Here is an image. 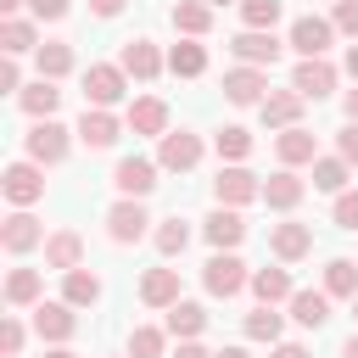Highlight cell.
Listing matches in <instances>:
<instances>
[{
  "instance_id": "6da1fadb",
  "label": "cell",
  "mask_w": 358,
  "mask_h": 358,
  "mask_svg": "<svg viewBox=\"0 0 358 358\" xmlns=\"http://www.w3.org/2000/svg\"><path fill=\"white\" fill-rule=\"evenodd\" d=\"M73 134H78V129H62L56 117H34V129H28L22 140H28V157H34L39 168H56V162H67Z\"/></svg>"
},
{
  "instance_id": "7a4b0ae2",
  "label": "cell",
  "mask_w": 358,
  "mask_h": 358,
  "mask_svg": "<svg viewBox=\"0 0 358 358\" xmlns=\"http://www.w3.org/2000/svg\"><path fill=\"white\" fill-rule=\"evenodd\" d=\"M106 235H112V246H134V241H145V235H151V213H145V201H140V196H117V201L106 207Z\"/></svg>"
},
{
  "instance_id": "3957f363",
  "label": "cell",
  "mask_w": 358,
  "mask_h": 358,
  "mask_svg": "<svg viewBox=\"0 0 358 358\" xmlns=\"http://www.w3.org/2000/svg\"><path fill=\"white\" fill-rule=\"evenodd\" d=\"M201 285H207V296H241L246 285H252V268L235 257V252H213L207 263H201Z\"/></svg>"
},
{
  "instance_id": "277c9868",
  "label": "cell",
  "mask_w": 358,
  "mask_h": 358,
  "mask_svg": "<svg viewBox=\"0 0 358 358\" xmlns=\"http://www.w3.org/2000/svg\"><path fill=\"white\" fill-rule=\"evenodd\" d=\"M213 201L218 207H246V201H263V179L241 162H224L218 179H213Z\"/></svg>"
},
{
  "instance_id": "5b68a950",
  "label": "cell",
  "mask_w": 358,
  "mask_h": 358,
  "mask_svg": "<svg viewBox=\"0 0 358 358\" xmlns=\"http://www.w3.org/2000/svg\"><path fill=\"white\" fill-rule=\"evenodd\" d=\"M34 336L45 341V347H67L73 336H78V308L62 296V302H39L34 308Z\"/></svg>"
},
{
  "instance_id": "8992f818",
  "label": "cell",
  "mask_w": 358,
  "mask_h": 358,
  "mask_svg": "<svg viewBox=\"0 0 358 358\" xmlns=\"http://www.w3.org/2000/svg\"><path fill=\"white\" fill-rule=\"evenodd\" d=\"M129 95V73L117 62H90L84 67V101L90 106H117Z\"/></svg>"
},
{
  "instance_id": "52a82bcc",
  "label": "cell",
  "mask_w": 358,
  "mask_h": 358,
  "mask_svg": "<svg viewBox=\"0 0 358 358\" xmlns=\"http://www.w3.org/2000/svg\"><path fill=\"white\" fill-rule=\"evenodd\" d=\"M229 50H235V62H246V67H274L280 50H285V39H280L274 28H241V34L229 39Z\"/></svg>"
},
{
  "instance_id": "ba28073f",
  "label": "cell",
  "mask_w": 358,
  "mask_h": 358,
  "mask_svg": "<svg viewBox=\"0 0 358 358\" xmlns=\"http://www.w3.org/2000/svg\"><path fill=\"white\" fill-rule=\"evenodd\" d=\"M201 134H190V129H168L162 140H157V162H162V173H190L196 162H201Z\"/></svg>"
},
{
  "instance_id": "9c48e42d",
  "label": "cell",
  "mask_w": 358,
  "mask_h": 358,
  "mask_svg": "<svg viewBox=\"0 0 358 358\" xmlns=\"http://www.w3.org/2000/svg\"><path fill=\"white\" fill-rule=\"evenodd\" d=\"M0 190H6V201L11 207H34L39 196H45V168L28 157V162H11L6 173H0Z\"/></svg>"
},
{
  "instance_id": "30bf717a",
  "label": "cell",
  "mask_w": 358,
  "mask_h": 358,
  "mask_svg": "<svg viewBox=\"0 0 358 358\" xmlns=\"http://www.w3.org/2000/svg\"><path fill=\"white\" fill-rule=\"evenodd\" d=\"M263 95H268V67H229L224 73V101L229 106H263Z\"/></svg>"
},
{
  "instance_id": "8fae6325",
  "label": "cell",
  "mask_w": 358,
  "mask_h": 358,
  "mask_svg": "<svg viewBox=\"0 0 358 358\" xmlns=\"http://www.w3.org/2000/svg\"><path fill=\"white\" fill-rule=\"evenodd\" d=\"M157 173H162V162H151V157H117V168H112V185H117V196H151L157 190Z\"/></svg>"
},
{
  "instance_id": "7c38bea8",
  "label": "cell",
  "mask_w": 358,
  "mask_h": 358,
  "mask_svg": "<svg viewBox=\"0 0 358 358\" xmlns=\"http://www.w3.org/2000/svg\"><path fill=\"white\" fill-rule=\"evenodd\" d=\"M285 45H291L296 56H324V50L336 45V22H330V17H296L291 34H285Z\"/></svg>"
},
{
  "instance_id": "4fadbf2b",
  "label": "cell",
  "mask_w": 358,
  "mask_h": 358,
  "mask_svg": "<svg viewBox=\"0 0 358 358\" xmlns=\"http://www.w3.org/2000/svg\"><path fill=\"white\" fill-rule=\"evenodd\" d=\"M117 67L134 78V84H151V78H162V67H168V56L151 45V39H129L123 50H117Z\"/></svg>"
},
{
  "instance_id": "5bb4252c",
  "label": "cell",
  "mask_w": 358,
  "mask_h": 358,
  "mask_svg": "<svg viewBox=\"0 0 358 358\" xmlns=\"http://www.w3.org/2000/svg\"><path fill=\"white\" fill-rule=\"evenodd\" d=\"M201 235H207L213 252H235V246L246 241V218H241V207H213V213L201 218Z\"/></svg>"
},
{
  "instance_id": "9a60e30c",
  "label": "cell",
  "mask_w": 358,
  "mask_h": 358,
  "mask_svg": "<svg viewBox=\"0 0 358 358\" xmlns=\"http://www.w3.org/2000/svg\"><path fill=\"white\" fill-rule=\"evenodd\" d=\"M302 106H308L302 90H268L263 106H257V117H263V129H296L302 123Z\"/></svg>"
},
{
  "instance_id": "2e32d148",
  "label": "cell",
  "mask_w": 358,
  "mask_h": 358,
  "mask_svg": "<svg viewBox=\"0 0 358 358\" xmlns=\"http://www.w3.org/2000/svg\"><path fill=\"white\" fill-rule=\"evenodd\" d=\"M0 246L11 252V257H22V252H34V246H45V224L28 213V207H17L6 224H0Z\"/></svg>"
},
{
  "instance_id": "e0dca14e",
  "label": "cell",
  "mask_w": 358,
  "mask_h": 358,
  "mask_svg": "<svg viewBox=\"0 0 358 358\" xmlns=\"http://www.w3.org/2000/svg\"><path fill=\"white\" fill-rule=\"evenodd\" d=\"M123 123H129L134 134L162 140V134H168V101H162V95H134V101H129V112H123Z\"/></svg>"
},
{
  "instance_id": "ac0fdd59",
  "label": "cell",
  "mask_w": 358,
  "mask_h": 358,
  "mask_svg": "<svg viewBox=\"0 0 358 358\" xmlns=\"http://www.w3.org/2000/svg\"><path fill=\"white\" fill-rule=\"evenodd\" d=\"M117 134H123V123L112 117V106H84V117H78V145L106 151V145H117Z\"/></svg>"
},
{
  "instance_id": "d6986e66",
  "label": "cell",
  "mask_w": 358,
  "mask_h": 358,
  "mask_svg": "<svg viewBox=\"0 0 358 358\" xmlns=\"http://www.w3.org/2000/svg\"><path fill=\"white\" fill-rule=\"evenodd\" d=\"M268 252H274L280 263H302V257L313 252V229H308V224H296V218H285V224H274V229H268Z\"/></svg>"
},
{
  "instance_id": "ffe728a7",
  "label": "cell",
  "mask_w": 358,
  "mask_h": 358,
  "mask_svg": "<svg viewBox=\"0 0 358 358\" xmlns=\"http://www.w3.org/2000/svg\"><path fill=\"white\" fill-rule=\"evenodd\" d=\"M336 78H341V73H336L324 56H302V62H296V73H291V90H302L308 101H319V95H330V90H336Z\"/></svg>"
},
{
  "instance_id": "44dd1931",
  "label": "cell",
  "mask_w": 358,
  "mask_h": 358,
  "mask_svg": "<svg viewBox=\"0 0 358 358\" xmlns=\"http://www.w3.org/2000/svg\"><path fill=\"white\" fill-rule=\"evenodd\" d=\"M302 196H308V179H296V168H280V173L263 179V201H268L274 213H296Z\"/></svg>"
},
{
  "instance_id": "7402d4cb",
  "label": "cell",
  "mask_w": 358,
  "mask_h": 358,
  "mask_svg": "<svg viewBox=\"0 0 358 358\" xmlns=\"http://www.w3.org/2000/svg\"><path fill=\"white\" fill-rule=\"evenodd\" d=\"M168 319H162V330L173 336V341H196L201 330H207V308L201 302H190V296H179L173 308H162Z\"/></svg>"
},
{
  "instance_id": "603a6c76",
  "label": "cell",
  "mask_w": 358,
  "mask_h": 358,
  "mask_svg": "<svg viewBox=\"0 0 358 358\" xmlns=\"http://www.w3.org/2000/svg\"><path fill=\"white\" fill-rule=\"evenodd\" d=\"M213 11L218 6H207V0H173L168 22L179 28V39H201V34H213Z\"/></svg>"
},
{
  "instance_id": "cb8c5ba5",
  "label": "cell",
  "mask_w": 358,
  "mask_h": 358,
  "mask_svg": "<svg viewBox=\"0 0 358 358\" xmlns=\"http://www.w3.org/2000/svg\"><path fill=\"white\" fill-rule=\"evenodd\" d=\"M274 157H280V168H302V162H313L319 157V140L296 123V129H280L274 134Z\"/></svg>"
},
{
  "instance_id": "d4e9b609",
  "label": "cell",
  "mask_w": 358,
  "mask_h": 358,
  "mask_svg": "<svg viewBox=\"0 0 358 358\" xmlns=\"http://www.w3.org/2000/svg\"><path fill=\"white\" fill-rule=\"evenodd\" d=\"M78 263H84V235H78V229H56V235H45V268L67 274V268H78Z\"/></svg>"
},
{
  "instance_id": "484cf974",
  "label": "cell",
  "mask_w": 358,
  "mask_h": 358,
  "mask_svg": "<svg viewBox=\"0 0 358 358\" xmlns=\"http://www.w3.org/2000/svg\"><path fill=\"white\" fill-rule=\"evenodd\" d=\"M185 291H179V268H145L140 280V302L145 308H173Z\"/></svg>"
},
{
  "instance_id": "4316f807",
  "label": "cell",
  "mask_w": 358,
  "mask_h": 358,
  "mask_svg": "<svg viewBox=\"0 0 358 358\" xmlns=\"http://www.w3.org/2000/svg\"><path fill=\"white\" fill-rule=\"evenodd\" d=\"M34 67H39V78H56V84H62V78L78 67V56H73L67 39H45V45L34 50Z\"/></svg>"
},
{
  "instance_id": "83f0119b",
  "label": "cell",
  "mask_w": 358,
  "mask_h": 358,
  "mask_svg": "<svg viewBox=\"0 0 358 358\" xmlns=\"http://www.w3.org/2000/svg\"><path fill=\"white\" fill-rule=\"evenodd\" d=\"M330 302H336L330 291H296L285 308H291V319H296L302 330H319V324H330Z\"/></svg>"
},
{
  "instance_id": "f1b7e54d",
  "label": "cell",
  "mask_w": 358,
  "mask_h": 358,
  "mask_svg": "<svg viewBox=\"0 0 358 358\" xmlns=\"http://www.w3.org/2000/svg\"><path fill=\"white\" fill-rule=\"evenodd\" d=\"M168 73H173V78H201V73H207V45H201V39L168 45Z\"/></svg>"
},
{
  "instance_id": "f546056e",
  "label": "cell",
  "mask_w": 358,
  "mask_h": 358,
  "mask_svg": "<svg viewBox=\"0 0 358 358\" xmlns=\"http://www.w3.org/2000/svg\"><path fill=\"white\" fill-rule=\"evenodd\" d=\"M17 106H22L28 117H56V106H62V90H56V78H34V84H22Z\"/></svg>"
},
{
  "instance_id": "4dcf8cb0",
  "label": "cell",
  "mask_w": 358,
  "mask_h": 358,
  "mask_svg": "<svg viewBox=\"0 0 358 358\" xmlns=\"http://www.w3.org/2000/svg\"><path fill=\"white\" fill-rule=\"evenodd\" d=\"M0 50H6V56H28V50H39V28H34V17H6V22H0Z\"/></svg>"
},
{
  "instance_id": "1f68e13d",
  "label": "cell",
  "mask_w": 358,
  "mask_h": 358,
  "mask_svg": "<svg viewBox=\"0 0 358 358\" xmlns=\"http://www.w3.org/2000/svg\"><path fill=\"white\" fill-rule=\"evenodd\" d=\"M62 296H67L73 308H95V302H101V274H90L84 263L67 268V274H62Z\"/></svg>"
},
{
  "instance_id": "d6a6232c",
  "label": "cell",
  "mask_w": 358,
  "mask_h": 358,
  "mask_svg": "<svg viewBox=\"0 0 358 358\" xmlns=\"http://www.w3.org/2000/svg\"><path fill=\"white\" fill-rule=\"evenodd\" d=\"M252 296L280 308V302H291V296H296V285H291V274H285V268H252Z\"/></svg>"
},
{
  "instance_id": "836d02e7",
  "label": "cell",
  "mask_w": 358,
  "mask_h": 358,
  "mask_svg": "<svg viewBox=\"0 0 358 358\" xmlns=\"http://www.w3.org/2000/svg\"><path fill=\"white\" fill-rule=\"evenodd\" d=\"M39 291H45L39 268H11L6 274V302L11 308H39Z\"/></svg>"
},
{
  "instance_id": "e575fe53",
  "label": "cell",
  "mask_w": 358,
  "mask_h": 358,
  "mask_svg": "<svg viewBox=\"0 0 358 358\" xmlns=\"http://www.w3.org/2000/svg\"><path fill=\"white\" fill-rule=\"evenodd\" d=\"M241 330H246V341H268V347H274V341H280V330H285V313H274V302H257V308L246 313V324H241Z\"/></svg>"
},
{
  "instance_id": "d590c367",
  "label": "cell",
  "mask_w": 358,
  "mask_h": 358,
  "mask_svg": "<svg viewBox=\"0 0 358 358\" xmlns=\"http://www.w3.org/2000/svg\"><path fill=\"white\" fill-rule=\"evenodd\" d=\"M213 145H218V162H246V157H252V129L224 123V129L213 134Z\"/></svg>"
},
{
  "instance_id": "8d00e7d4",
  "label": "cell",
  "mask_w": 358,
  "mask_h": 358,
  "mask_svg": "<svg viewBox=\"0 0 358 358\" xmlns=\"http://www.w3.org/2000/svg\"><path fill=\"white\" fill-rule=\"evenodd\" d=\"M347 179H352V162H341V157H313V190L341 196V190H347Z\"/></svg>"
},
{
  "instance_id": "74e56055",
  "label": "cell",
  "mask_w": 358,
  "mask_h": 358,
  "mask_svg": "<svg viewBox=\"0 0 358 358\" xmlns=\"http://www.w3.org/2000/svg\"><path fill=\"white\" fill-rule=\"evenodd\" d=\"M151 246H157L162 257H179V252L190 246V224H185L179 213H173V218H162V224L151 229Z\"/></svg>"
},
{
  "instance_id": "f35d334b",
  "label": "cell",
  "mask_w": 358,
  "mask_h": 358,
  "mask_svg": "<svg viewBox=\"0 0 358 358\" xmlns=\"http://www.w3.org/2000/svg\"><path fill=\"white\" fill-rule=\"evenodd\" d=\"M324 291L352 302V296H358V263H352V257H330V263H324Z\"/></svg>"
},
{
  "instance_id": "ab89813d",
  "label": "cell",
  "mask_w": 358,
  "mask_h": 358,
  "mask_svg": "<svg viewBox=\"0 0 358 358\" xmlns=\"http://www.w3.org/2000/svg\"><path fill=\"white\" fill-rule=\"evenodd\" d=\"M168 330H157V324H134L129 330V358H162L168 352Z\"/></svg>"
},
{
  "instance_id": "60d3db41",
  "label": "cell",
  "mask_w": 358,
  "mask_h": 358,
  "mask_svg": "<svg viewBox=\"0 0 358 358\" xmlns=\"http://www.w3.org/2000/svg\"><path fill=\"white\" fill-rule=\"evenodd\" d=\"M285 11V0H241V22L246 28H274Z\"/></svg>"
},
{
  "instance_id": "b9f144b4",
  "label": "cell",
  "mask_w": 358,
  "mask_h": 358,
  "mask_svg": "<svg viewBox=\"0 0 358 358\" xmlns=\"http://www.w3.org/2000/svg\"><path fill=\"white\" fill-rule=\"evenodd\" d=\"M22 347H28V324L17 313H6L0 319V358H22Z\"/></svg>"
},
{
  "instance_id": "7bdbcfd3",
  "label": "cell",
  "mask_w": 358,
  "mask_h": 358,
  "mask_svg": "<svg viewBox=\"0 0 358 358\" xmlns=\"http://www.w3.org/2000/svg\"><path fill=\"white\" fill-rule=\"evenodd\" d=\"M330 22H336V34H347V39H358V0H336V11H330Z\"/></svg>"
},
{
  "instance_id": "ee69618b",
  "label": "cell",
  "mask_w": 358,
  "mask_h": 358,
  "mask_svg": "<svg viewBox=\"0 0 358 358\" xmlns=\"http://www.w3.org/2000/svg\"><path fill=\"white\" fill-rule=\"evenodd\" d=\"M330 213H336V224H341V229H358V190H341Z\"/></svg>"
},
{
  "instance_id": "f6af8a7d",
  "label": "cell",
  "mask_w": 358,
  "mask_h": 358,
  "mask_svg": "<svg viewBox=\"0 0 358 358\" xmlns=\"http://www.w3.org/2000/svg\"><path fill=\"white\" fill-rule=\"evenodd\" d=\"M28 11H34V22H62L73 11V0H28Z\"/></svg>"
},
{
  "instance_id": "bcb514c9",
  "label": "cell",
  "mask_w": 358,
  "mask_h": 358,
  "mask_svg": "<svg viewBox=\"0 0 358 358\" xmlns=\"http://www.w3.org/2000/svg\"><path fill=\"white\" fill-rule=\"evenodd\" d=\"M336 157H341V162H352V168H358V123H347V129H341V134H336Z\"/></svg>"
},
{
  "instance_id": "7dc6e473",
  "label": "cell",
  "mask_w": 358,
  "mask_h": 358,
  "mask_svg": "<svg viewBox=\"0 0 358 358\" xmlns=\"http://www.w3.org/2000/svg\"><path fill=\"white\" fill-rule=\"evenodd\" d=\"M0 90H6V95H22V67H17V56L0 62Z\"/></svg>"
},
{
  "instance_id": "c3c4849f",
  "label": "cell",
  "mask_w": 358,
  "mask_h": 358,
  "mask_svg": "<svg viewBox=\"0 0 358 358\" xmlns=\"http://www.w3.org/2000/svg\"><path fill=\"white\" fill-rule=\"evenodd\" d=\"M268 358H308V347H302V341H274Z\"/></svg>"
},
{
  "instance_id": "681fc988",
  "label": "cell",
  "mask_w": 358,
  "mask_h": 358,
  "mask_svg": "<svg viewBox=\"0 0 358 358\" xmlns=\"http://www.w3.org/2000/svg\"><path fill=\"white\" fill-rule=\"evenodd\" d=\"M173 358H213V352H207L201 341H179V352H173Z\"/></svg>"
},
{
  "instance_id": "f907efd6",
  "label": "cell",
  "mask_w": 358,
  "mask_h": 358,
  "mask_svg": "<svg viewBox=\"0 0 358 358\" xmlns=\"http://www.w3.org/2000/svg\"><path fill=\"white\" fill-rule=\"evenodd\" d=\"M90 11H95V17H117V11H123V0H90Z\"/></svg>"
},
{
  "instance_id": "816d5d0a",
  "label": "cell",
  "mask_w": 358,
  "mask_h": 358,
  "mask_svg": "<svg viewBox=\"0 0 358 358\" xmlns=\"http://www.w3.org/2000/svg\"><path fill=\"white\" fill-rule=\"evenodd\" d=\"M341 112H347V123H358V84L341 95Z\"/></svg>"
},
{
  "instance_id": "f5cc1de1",
  "label": "cell",
  "mask_w": 358,
  "mask_h": 358,
  "mask_svg": "<svg viewBox=\"0 0 358 358\" xmlns=\"http://www.w3.org/2000/svg\"><path fill=\"white\" fill-rule=\"evenodd\" d=\"M341 67H347V78H352V84H358V39H352V45H347V62H341Z\"/></svg>"
},
{
  "instance_id": "db71d44e",
  "label": "cell",
  "mask_w": 358,
  "mask_h": 358,
  "mask_svg": "<svg viewBox=\"0 0 358 358\" xmlns=\"http://www.w3.org/2000/svg\"><path fill=\"white\" fill-rule=\"evenodd\" d=\"M213 358H252V352H246V347H218Z\"/></svg>"
},
{
  "instance_id": "11a10c76",
  "label": "cell",
  "mask_w": 358,
  "mask_h": 358,
  "mask_svg": "<svg viewBox=\"0 0 358 358\" xmlns=\"http://www.w3.org/2000/svg\"><path fill=\"white\" fill-rule=\"evenodd\" d=\"M45 358H78L73 347H45Z\"/></svg>"
},
{
  "instance_id": "9f6ffc18",
  "label": "cell",
  "mask_w": 358,
  "mask_h": 358,
  "mask_svg": "<svg viewBox=\"0 0 358 358\" xmlns=\"http://www.w3.org/2000/svg\"><path fill=\"white\" fill-rule=\"evenodd\" d=\"M341 358H358V336H347V341H341Z\"/></svg>"
},
{
  "instance_id": "6f0895ef",
  "label": "cell",
  "mask_w": 358,
  "mask_h": 358,
  "mask_svg": "<svg viewBox=\"0 0 358 358\" xmlns=\"http://www.w3.org/2000/svg\"><path fill=\"white\" fill-rule=\"evenodd\" d=\"M17 6H28V0H0V11H6V17H17Z\"/></svg>"
},
{
  "instance_id": "680465c9",
  "label": "cell",
  "mask_w": 358,
  "mask_h": 358,
  "mask_svg": "<svg viewBox=\"0 0 358 358\" xmlns=\"http://www.w3.org/2000/svg\"><path fill=\"white\" fill-rule=\"evenodd\" d=\"M207 6H229V0H207ZM235 6H241V0H235Z\"/></svg>"
},
{
  "instance_id": "91938a15",
  "label": "cell",
  "mask_w": 358,
  "mask_h": 358,
  "mask_svg": "<svg viewBox=\"0 0 358 358\" xmlns=\"http://www.w3.org/2000/svg\"><path fill=\"white\" fill-rule=\"evenodd\" d=\"M352 319H358V296H352Z\"/></svg>"
}]
</instances>
